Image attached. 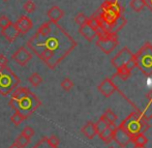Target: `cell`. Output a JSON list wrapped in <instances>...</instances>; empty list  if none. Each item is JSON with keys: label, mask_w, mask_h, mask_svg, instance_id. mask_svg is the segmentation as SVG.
<instances>
[{"label": "cell", "mask_w": 152, "mask_h": 148, "mask_svg": "<svg viewBox=\"0 0 152 148\" xmlns=\"http://www.w3.org/2000/svg\"><path fill=\"white\" fill-rule=\"evenodd\" d=\"M78 46L77 42L58 23L46 22L27 42V47L50 70L58 64Z\"/></svg>", "instance_id": "6da1fadb"}, {"label": "cell", "mask_w": 152, "mask_h": 148, "mask_svg": "<svg viewBox=\"0 0 152 148\" xmlns=\"http://www.w3.org/2000/svg\"><path fill=\"white\" fill-rule=\"evenodd\" d=\"M8 105L12 107V109L20 112L27 119L42 106V102L28 88L17 87L12 92V98Z\"/></svg>", "instance_id": "7a4b0ae2"}, {"label": "cell", "mask_w": 152, "mask_h": 148, "mask_svg": "<svg viewBox=\"0 0 152 148\" xmlns=\"http://www.w3.org/2000/svg\"><path fill=\"white\" fill-rule=\"evenodd\" d=\"M119 126L128 133L132 138L138 134H144L150 128L149 120L142 114L140 110H134L132 113H130L119 124Z\"/></svg>", "instance_id": "3957f363"}, {"label": "cell", "mask_w": 152, "mask_h": 148, "mask_svg": "<svg viewBox=\"0 0 152 148\" xmlns=\"http://www.w3.org/2000/svg\"><path fill=\"white\" fill-rule=\"evenodd\" d=\"M20 84V79L8 66L0 67V94L12 93Z\"/></svg>", "instance_id": "277c9868"}, {"label": "cell", "mask_w": 152, "mask_h": 148, "mask_svg": "<svg viewBox=\"0 0 152 148\" xmlns=\"http://www.w3.org/2000/svg\"><path fill=\"white\" fill-rule=\"evenodd\" d=\"M136 57L141 73L147 77L152 76V45L150 42H145L136 54Z\"/></svg>", "instance_id": "5b68a950"}, {"label": "cell", "mask_w": 152, "mask_h": 148, "mask_svg": "<svg viewBox=\"0 0 152 148\" xmlns=\"http://www.w3.org/2000/svg\"><path fill=\"white\" fill-rule=\"evenodd\" d=\"M132 56H134V53L127 47H124L111 59V64L117 70V68L125 65Z\"/></svg>", "instance_id": "8992f818"}, {"label": "cell", "mask_w": 152, "mask_h": 148, "mask_svg": "<svg viewBox=\"0 0 152 148\" xmlns=\"http://www.w3.org/2000/svg\"><path fill=\"white\" fill-rule=\"evenodd\" d=\"M118 36L117 34H113L112 36L104 40H98L96 42V46L102 50V52H104V54H110L113 51L116 49V47L118 46Z\"/></svg>", "instance_id": "52a82bcc"}, {"label": "cell", "mask_w": 152, "mask_h": 148, "mask_svg": "<svg viewBox=\"0 0 152 148\" xmlns=\"http://www.w3.org/2000/svg\"><path fill=\"white\" fill-rule=\"evenodd\" d=\"M97 89L104 97H110L115 92L118 91V87L113 82V77L112 78H106L104 80H102L97 86Z\"/></svg>", "instance_id": "ba28073f"}, {"label": "cell", "mask_w": 152, "mask_h": 148, "mask_svg": "<svg viewBox=\"0 0 152 148\" xmlns=\"http://www.w3.org/2000/svg\"><path fill=\"white\" fill-rule=\"evenodd\" d=\"M12 58L16 63L21 66H25L32 59V54L24 47L19 48L14 54L12 55Z\"/></svg>", "instance_id": "9c48e42d"}, {"label": "cell", "mask_w": 152, "mask_h": 148, "mask_svg": "<svg viewBox=\"0 0 152 148\" xmlns=\"http://www.w3.org/2000/svg\"><path fill=\"white\" fill-rule=\"evenodd\" d=\"M114 141L120 147L124 148L132 142V137L128 135V133H126L123 128H121L118 125V127L114 132Z\"/></svg>", "instance_id": "30bf717a"}, {"label": "cell", "mask_w": 152, "mask_h": 148, "mask_svg": "<svg viewBox=\"0 0 152 148\" xmlns=\"http://www.w3.org/2000/svg\"><path fill=\"white\" fill-rule=\"evenodd\" d=\"M15 24H16L17 28H18L19 32H20V34H26L27 32L32 28V26H33L32 21L26 16L20 17Z\"/></svg>", "instance_id": "8fae6325"}, {"label": "cell", "mask_w": 152, "mask_h": 148, "mask_svg": "<svg viewBox=\"0 0 152 148\" xmlns=\"http://www.w3.org/2000/svg\"><path fill=\"white\" fill-rule=\"evenodd\" d=\"M1 34L3 35V37L5 38L7 42H12L19 35H20V32H19L18 28H17L16 24L12 23L8 27L4 29H1Z\"/></svg>", "instance_id": "7c38bea8"}, {"label": "cell", "mask_w": 152, "mask_h": 148, "mask_svg": "<svg viewBox=\"0 0 152 148\" xmlns=\"http://www.w3.org/2000/svg\"><path fill=\"white\" fill-rule=\"evenodd\" d=\"M81 132H82V134L84 135L86 138L90 139V140H91V139H93L96 135H98L97 128H96L95 123H94V122H92V121L87 122V123L85 124L82 128H81Z\"/></svg>", "instance_id": "4fadbf2b"}, {"label": "cell", "mask_w": 152, "mask_h": 148, "mask_svg": "<svg viewBox=\"0 0 152 148\" xmlns=\"http://www.w3.org/2000/svg\"><path fill=\"white\" fill-rule=\"evenodd\" d=\"M79 32H80L81 35H82L85 40H88V42H92V40H94V37H95V36H97V35H96L95 30L92 28L89 24H87V23H86V24H84V25H82V26H80Z\"/></svg>", "instance_id": "5bb4252c"}, {"label": "cell", "mask_w": 152, "mask_h": 148, "mask_svg": "<svg viewBox=\"0 0 152 148\" xmlns=\"http://www.w3.org/2000/svg\"><path fill=\"white\" fill-rule=\"evenodd\" d=\"M47 16H48L49 20H50L51 22L58 23V21L61 20L62 17L64 16V12L59 6H52V7L47 12Z\"/></svg>", "instance_id": "9a60e30c"}, {"label": "cell", "mask_w": 152, "mask_h": 148, "mask_svg": "<svg viewBox=\"0 0 152 148\" xmlns=\"http://www.w3.org/2000/svg\"><path fill=\"white\" fill-rule=\"evenodd\" d=\"M126 23H127V20L121 15V16H119L118 18L116 19V21H115L114 23H112V24L110 25V32L112 34H117L124 26H125Z\"/></svg>", "instance_id": "2e32d148"}, {"label": "cell", "mask_w": 152, "mask_h": 148, "mask_svg": "<svg viewBox=\"0 0 152 148\" xmlns=\"http://www.w3.org/2000/svg\"><path fill=\"white\" fill-rule=\"evenodd\" d=\"M114 132H115L114 130H112V128L108 126L106 130H104L102 132H100L98 134V137L100 138V140L108 144V143L114 141Z\"/></svg>", "instance_id": "e0dca14e"}, {"label": "cell", "mask_w": 152, "mask_h": 148, "mask_svg": "<svg viewBox=\"0 0 152 148\" xmlns=\"http://www.w3.org/2000/svg\"><path fill=\"white\" fill-rule=\"evenodd\" d=\"M116 74H117V76L123 81L128 80V79L130 78V76H132V72L126 67V65H123V66H121V67L117 68Z\"/></svg>", "instance_id": "ac0fdd59"}, {"label": "cell", "mask_w": 152, "mask_h": 148, "mask_svg": "<svg viewBox=\"0 0 152 148\" xmlns=\"http://www.w3.org/2000/svg\"><path fill=\"white\" fill-rule=\"evenodd\" d=\"M129 6L134 12H140L146 6V1L145 0H132L129 3Z\"/></svg>", "instance_id": "d6986e66"}, {"label": "cell", "mask_w": 152, "mask_h": 148, "mask_svg": "<svg viewBox=\"0 0 152 148\" xmlns=\"http://www.w3.org/2000/svg\"><path fill=\"white\" fill-rule=\"evenodd\" d=\"M132 142L134 145H139V146H145L148 143V139L144 134H138L132 138Z\"/></svg>", "instance_id": "ffe728a7"}, {"label": "cell", "mask_w": 152, "mask_h": 148, "mask_svg": "<svg viewBox=\"0 0 152 148\" xmlns=\"http://www.w3.org/2000/svg\"><path fill=\"white\" fill-rule=\"evenodd\" d=\"M28 80H29V82H30V84L32 85V86H34V87L39 86V85L42 83V78L37 74V73H34V74H32L31 76L29 77Z\"/></svg>", "instance_id": "44dd1931"}, {"label": "cell", "mask_w": 152, "mask_h": 148, "mask_svg": "<svg viewBox=\"0 0 152 148\" xmlns=\"http://www.w3.org/2000/svg\"><path fill=\"white\" fill-rule=\"evenodd\" d=\"M140 111L148 120L152 119V102H149L148 100V103H147V105L145 106V108L141 109Z\"/></svg>", "instance_id": "7402d4cb"}, {"label": "cell", "mask_w": 152, "mask_h": 148, "mask_svg": "<svg viewBox=\"0 0 152 148\" xmlns=\"http://www.w3.org/2000/svg\"><path fill=\"white\" fill-rule=\"evenodd\" d=\"M25 119H26V118H25V117L23 116L20 112H18V111H15L14 114L10 116V121H12L15 125H19V124H20L21 122H22L23 120H25Z\"/></svg>", "instance_id": "603a6c76"}, {"label": "cell", "mask_w": 152, "mask_h": 148, "mask_svg": "<svg viewBox=\"0 0 152 148\" xmlns=\"http://www.w3.org/2000/svg\"><path fill=\"white\" fill-rule=\"evenodd\" d=\"M32 148H58V147H53L52 145L48 142V138L44 137V138L40 139Z\"/></svg>", "instance_id": "cb8c5ba5"}, {"label": "cell", "mask_w": 152, "mask_h": 148, "mask_svg": "<svg viewBox=\"0 0 152 148\" xmlns=\"http://www.w3.org/2000/svg\"><path fill=\"white\" fill-rule=\"evenodd\" d=\"M88 19L89 18L85 14L79 12V14H77L76 17H75V22H76L78 25H80V26H82V25L86 24V23L88 22Z\"/></svg>", "instance_id": "d4e9b609"}, {"label": "cell", "mask_w": 152, "mask_h": 148, "mask_svg": "<svg viewBox=\"0 0 152 148\" xmlns=\"http://www.w3.org/2000/svg\"><path fill=\"white\" fill-rule=\"evenodd\" d=\"M29 142H30V139H28L27 137L23 136L22 134H21L20 136L16 139V141H15V143H16V144H18L21 148H25L27 145L29 144Z\"/></svg>", "instance_id": "484cf974"}, {"label": "cell", "mask_w": 152, "mask_h": 148, "mask_svg": "<svg viewBox=\"0 0 152 148\" xmlns=\"http://www.w3.org/2000/svg\"><path fill=\"white\" fill-rule=\"evenodd\" d=\"M110 12H114L116 16H121L122 15V12H123V10H122V7L120 6V4L118 3L117 1H113V3H112V5H111V7H110Z\"/></svg>", "instance_id": "4316f807"}, {"label": "cell", "mask_w": 152, "mask_h": 148, "mask_svg": "<svg viewBox=\"0 0 152 148\" xmlns=\"http://www.w3.org/2000/svg\"><path fill=\"white\" fill-rule=\"evenodd\" d=\"M87 24L90 25L92 28L96 31V29H98L100 27V21H99V19H98L97 17L92 16L91 18L88 19V22H87Z\"/></svg>", "instance_id": "83f0119b"}, {"label": "cell", "mask_w": 152, "mask_h": 148, "mask_svg": "<svg viewBox=\"0 0 152 148\" xmlns=\"http://www.w3.org/2000/svg\"><path fill=\"white\" fill-rule=\"evenodd\" d=\"M104 114L106 115V117L108 118V120H109V122H110V123H115V122H116V120H117V118H118V117H117V115L115 114V113L113 112L112 109H110V108L107 109L106 112H104Z\"/></svg>", "instance_id": "f1b7e54d"}, {"label": "cell", "mask_w": 152, "mask_h": 148, "mask_svg": "<svg viewBox=\"0 0 152 148\" xmlns=\"http://www.w3.org/2000/svg\"><path fill=\"white\" fill-rule=\"evenodd\" d=\"M74 87V82H72L70 79L65 78L63 81L61 82V88L64 90V91H69L70 89Z\"/></svg>", "instance_id": "f546056e"}, {"label": "cell", "mask_w": 152, "mask_h": 148, "mask_svg": "<svg viewBox=\"0 0 152 148\" xmlns=\"http://www.w3.org/2000/svg\"><path fill=\"white\" fill-rule=\"evenodd\" d=\"M126 67L132 72L134 67H138V60H137V57H136V54H134V56L129 59V61L125 64Z\"/></svg>", "instance_id": "4dcf8cb0"}, {"label": "cell", "mask_w": 152, "mask_h": 148, "mask_svg": "<svg viewBox=\"0 0 152 148\" xmlns=\"http://www.w3.org/2000/svg\"><path fill=\"white\" fill-rule=\"evenodd\" d=\"M23 7H24V10H26L27 12L31 14V12H33L34 10H35L36 6H35V3H34L32 0H28L27 2H25V4H24Z\"/></svg>", "instance_id": "1f68e13d"}, {"label": "cell", "mask_w": 152, "mask_h": 148, "mask_svg": "<svg viewBox=\"0 0 152 148\" xmlns=\"http://www.w3.org/2000/svg\"><path fill=\"white\" fill-rule=\"evenodd\" d=\"M10 24H12V22H10V19H8L6 16H1V17H0V28H1V29L6 28V27H8Z\"/></svg>", "instance_id": "d6a6232c"}, {"label": "cell", "mask_w": 152, "mask_h": 148, "mask_svg": "<svg viewBox=\"0 0 152 148\" xmlns=\"http://www.w3.org/2000/svg\"><path fill=\"white\" fill-rule=\"evenodd\" d=\"M21 134H22L23 136L27 137L28 139H31L32 137L34 136V130L32 127H30V126H26V127L22 130V133H21Z\"/></svg>", "instance_id": "836d02e7"}, {"label": "cell", "mask_w": 152, "mask_h": 148, "mask_svg": "<svg viewBox=\"0 0 152 148\" xmlns=\"http://www.w3.org/2000/svg\"><path fill=\"white\" fill-rule=\"evenodd\" d=\"M48 142L50 143L53 147H58L59 143H60V140H59L58 137H56L55 135H52V136L48 138Z\"/></svg>", "instance_id": "e575fe53"}, {"label": "cell", "mask_w": 152, "mask_h": 148, "mask_svg": "<svg viewBox=\"0 0 152 148\" xmlns=\"http://www.w3.org/2000/svg\"><path fill=\"white\" fill-rule=\"evenodd\" d=\"M8 59L6 58V56H4L3 54H0V67H4L7 66Z\"/></svg>", "instance_id": "d590c367"}, {"label": "cell", "mask_w": 152, "mask_h": 148, "mask_svg": "<svg viewBox=\"0 0 152 148\" xmlns=\"http://www.w3.org/2000/svg\"><path fill=\"white\" fill-rule=\"evenodd\" d=\"M146 1V6L150 10V12H152V0H145Z\"/></svg>", "instance_id": "8d00e7d4"}, {"label": "cell", "mask_w": 152, "mask_h": 148, "mask_svg": "<svg viewBox=\"0 0 152 148\" xmlns=\"http://www.w3.org/2000/svg\"><path fill=\"white\" fill-rule=\"evenodd\" d=\"M146 98L149 100V102H152V89L146 94Z\"/></svg>", "instance_id": "74e56055"}, {"label": "cell", "mask_w": 152, "mask_h": 148, "mask_svg": "<svg viewBox=\"0 0 152 148\" xmlns=\"http://www.w3.org/2000/svg\"><path fill=\"white\" fill-rule=\"evenodd\" d=\"M8 148H21L20 146H19L18 144H16V143H14V144H12Z\"/></svg>", "instance_id": "f35d334b"}, {"label": "cell", "mask_w": 152, "mask_h": 148, "mask_svg": "<svg viewBox=\"0 0 152 148\" xmlns=\"http://www.w3.org/2000/svg\"><path fill=\"white\" fill-rule=\"evenodd\" d=\"M134 148H145V146H139V145H134Z\"/></svg>", "instance_id": "ab89813d"}, {"label": "cell", "mask_w": 152, "mask_h": 148, "mask_svg": "<svg viewBox=\"0 0 152 148\" xmlns=\"http://www.w3.org/2000/svg\"><path fill=\"white\" fill-rule=\"evenodd\" d=\"M3 1H5V2H6V1H8V0H3Z\"/></svg>", "instance_id": "60d3db41"}, {"label": "cell", "mask_w": 152, "mask_h": 148, "mask_svg": "<svg viewBox=\"0 0 152 148\" xmlns=\"http://www.w3.org/2000/svg\"><path fill=\"white\" fill-rule=\"evenodd\" d=\"M109 148H115V147H109Z\"/></svg>", "instance_id": "b9f144b4"}]
</instances>
